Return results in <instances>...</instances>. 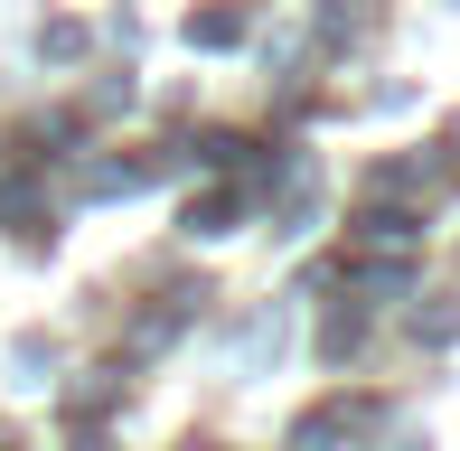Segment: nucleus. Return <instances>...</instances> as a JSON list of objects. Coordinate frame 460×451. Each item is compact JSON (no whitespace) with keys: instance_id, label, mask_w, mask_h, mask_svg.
Returning <instances> with one entry per match:
<instances>
[{"instance_id":"3","label":"nucleus","mask_w":460,"mask_h":451,"mask_svg":"<svg viewBox=\"0 0 460 451\" xmlns=\"http://www.w3.org/2000/svg\"><path fill=\"white\" fill-rule=\"evenodd\" d=\"M85 451H103V442H85Z\"/></svg>"},{"instance_id":"2","label":"nucleus","mask_w":460,"mask_h":451,"mask_svg":"<svg viewBox=\"0 0 460 451\" xmlns=\"http://www.w3.org/2000/svg\"><path fill=\"white\" fill-rule=\"evenodd\" d=\"M188 38H198V48H226V38H244V10H198Z\"/></svg>"},{"instance_id":"1","label":"nucleus","mask_w":460,"mask_h":451,"mask_svg":"<svg viewBox=\"0 0 460 451\" xmlns=\"http://www.w3.org/2000/svg\"><path fill=\"white\" fill-rule=\"evenodd\" d=\"M273 348H282V301H263L254 330H244V367H273Z\"/></svg>"}]
</instances>
